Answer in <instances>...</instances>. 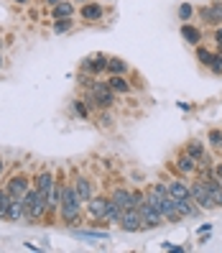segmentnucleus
Listing matches in <instances>:
<instances>
[{"label": "nucleus", "mask_w": 222, "mask_h": 253, "mask_svg": "<svg viewBox=\"0 0 222 253\" xmlns=\"http://www.w3.org/2000/svg\"><path fill=\"white\" fill-rule=\"evenodd\" d=\"M59 217H62V225L74 228V225H84V202L79 200V195L74 192L72 182H64L62 189V207H59Z\"/></svg>", "instance_id": "obj_1"}, {"label": "nucleus", "mask_w": 222, "mask_h": 253, "mask_svg": "<svg viewBox=\"0 0 222 253\" xmlns=\"http://www.w3.org/2000/svg\"><path fill=\"white\" fill-rule=\"evenodd\" d=\"M84 207H87V222L84 225L108 228L105 215H108V207H110V195H92V200H87Z\"/></svg>", "instance_id": "obj_2"}, {"label": "nucleus", "mask_w": 222, "mask_h": 253, "mask_svg": "<svg viewBox=\"0 0 222 253\" xmlns=\"http://www.w3.org/2000/svg\"><path fill=\"white\" fill-rule=\"evenodd\" d=\"M23 207H26V222H41L46 220V195L38 192L36 187H31L23 197Z\"/></svg>", "instance_id": "obj_3"}, {"label": "nucleus", "mask_w": 222, "mask_h": 253, "mask_svg": "<svg viewBox=\"0 0 222 253\" xmlns=\"http://www.w3.org/2000/svg\"><path fill=\"white\" fill-rule=\"evenodd\" d=\"M3 184H5V189H8L10 200H23L26 192L34 187V179H31L26 171H16V174H10Z\"/></svg>", "instance_id": "obj_4"}, {"label": "nucleus", "mask_w": 222, "mask_h": 253, "mask_svg": "<svg viewBox=\"0 0 222 253\" xmlns=\"http://www.w3.org/2000/svg\"><path fill=\"white\" fill-rule=\"evenodd\" d=\"M189 192H191V200H194L204 212L215 210V200H212L210 189H207V184L199 179V176H191V179H189Z\"/></svg>", "instance_id": "obj_5"}, {"label": "nucleus", "mask_w": 222, "mask_h": 253, "mask_svg": "<svg viewBox=\"0 0 222 253\" xmlns=\"http://www.w3.org/2000/svg\"><path fill=\"white\" fill-rule=\"evenodd\" d=\"M169 167H171V171H174L176 176H184V179H191V176L197 174V159H191V156L184 151V148H182V151L171 159Z\"/></svg>", "instance_id": "obj_6"}, {"label": "nucleus", "mask_w": 222, "mask_h": 253, "mask_svg": "<svg viewBox=\"0 0 222 253\" xmlns=\"http://www.w3.org/2000/svg\"><path fill=\"white\" fill-rule=\"evenodd\" d=\"M120 230L123 233H141V230H146L143 228V217H141V210L138 207H128V210H123V215H120Z\"/></svg>", "instance_id": "obj_7"}, {"label": "nucleus", "mask_w": 222, "mask_h": 253, "mask_svg": "<svg viewBox=\"0 0 222 253\" xmlns=\"http://www.w3.org/2000/svg\"><path fill=\"white\" fill-rule=\"evenodd\" d=\"M141 217H143V228L146 230H153V228H161V225H166V220H164V215H161L156 207L148 202V200H143L141 202Z\"/></svg>", "instance_id": "obj_8"}, {"label": "nucleus", "mask_w": 222, "mask_h": 253, "mask_svg": "<svg viewBox=\"0 0 222 253\" xmlns=\"http://www.w3.org/2000/svg\"><path fill=\"white\" fill-rule=\"evenodd\" d=\"M199 18H202V26H222V0H215L210 5H202L199 10Z\"/></svg>", "instance_id": "obj_9"}, {"label": "nucleus", "mask_w": 222, "mask_h": 253, "mask_svg": "<svg viewBox=\"0 0 222 253\" xmlns=\"http://www.w3.org/2000/svg\"><path fill=\"white\" fill-rule=\"evenodd\" d=\"M166 187H169V195L174 200H189L191 192H189V179H184V176H171V179H166Z\"/></svg>", "instance_id": "obj_10"}, {"label": "nucleus", "mask_w": 222, "mask_h": 253, "mask_svg": "<svg viewBox=\"0 0 222 253\" xmlns=\"http://www.w3.org/2000/svg\"><path fill=\"white\" fill-rule=\"evenodd\" d=\"M72 184H74V192L79 195V200H82V202L92 200V195H95V182H92L87 174H77V176L72 179Z\"/></svg>", "instance_id": "obj_11"}, {"label": "nucleus", "mask_w": 222, "mask_h": 253, "mask_svg": "<svg viewBox=\"0 0 222 253\" xmlns=\"http://www.w3.org/2000/svg\"><path fill=\"white\" fill-rule=\"evenodd\" d=\"M79 18L87 21V23H97V21L105 18V5L102 3H84L79 8Z\"/></svg>", "instance_id": "obj_12"}, {"label": "nucleus", "mask_w": 222, "mask_h": 253, "mask_svg": "<svg viewBox=\"0 0 222 253\" xmlns=\"http://www.w3.org/2000/svg\"><path fill=\"white\" fill-rule=\"evenodd\" d=\"M54 184H56V174H54L51 169H41V171L34 176V187H36L38 192H43V195H49V192L54 189Z\"/></svg>", "instance_id": "obj_13"}, {"label": "nucleus", "mask_w": 222, "mask_h": 253, "mask_svg": "<svg viewBox=\"0 0 222 253\" xmlns=\"http://www.w3.org/2000/svg\"><path fill=\"white\" fill-rule=\"evenodd\" d=\"M176 210H179V215H182L184 220H186V217H202V212H204L191 197H189V200H176Z\"/></svg>", "instance_id": "obj_14"}, {"label": "nucleus", "mask_w": 222, "mask_h": 253, "mask_svg": "<svg viewBox=\"0 0 222 253\" xmlns=\"http://www.w3.org/2000/svg\"><path fill=\"white\" fill-rule=\"evenodd\" d=\"M179 31H182V39H184L186 43H191V46H199V43H202V28L194 26L191 21H189V23H182Z\"/></svg>", "instance_id": "obj_15"}, {"label": "nucleus", "mask_w": 222, "mask_h": 253, "mask_svg": "<svg viewBox=\"0 0 222 253\" xmlns=\"http://www.w3.org/2000/svg\"><path fill=\"white\" fill-rule=\"evenodd\" d=\"M108 84L112 87L115 95H128V92H133V84L128 82L125 74H110V77H108Z\"/></svg>", "instance_id": "obj_16"}, {"label": "nucleus", "mask_w": 222, "mask_h": 253, "mask_svg": "<svg viewBox=\"0 0 222 253\" xmlns=\"http://www.w3.org/2000/svg\"><path fill=\"white\" fill-rule=\"evenodd\" d=\"M110 200L115 202V205H120L123 210H128V207H133V202H130V187H115L112 192H110Z\"/></svg>", "instance_id": "obj_17"}, {"label": "nucleus", "mask_w": 222, "mask_h": 253, "mask_svg": "<svg viewBox=\"0 0 222 253\" xmlns=\"http://www.w3.org/2000/svg\"><path fill=\"white\" fill-rule=\"evenodd\" d=\"M184 151H186L191 159H197V161H199V159L207 154V143H204V141H199V138H191V141H186Z\"/></svg>", "instance_id": "obj_18"}, {"label": "nucleus", "mask_w": 222, "mask_h": 253, "mask_svg": "<svg viewBox=\"0 0 222 253\" xmlns=\"http://www.w3.org/2000/svg\"><path fill=\"white\" fill-rule=\"evenodd\" d=\"M8 220H10V222H21V220H26V207H23V200H10V207H8Z\"/></svg>", "instance_id": "obj_19"}, {"label": "nucleus", "mask_w": 222, "mask_h": 253, "mask_svg": "<svg viewBox=\"0 0 222 253\" xmlns=\"http://www.w3.org/2000/svg\"><path fill=\"white\" fill-rule=\"evenodd\" d=\"M128 72H130V67H128L125 59H120V56H110L108 59V74H125L128 77Z\"/></svg>", "instance_id": "obj_20"}, {"label": "nucleus", "mask_w": 222, "mask_h": 253, "mask_svg": "<svg viewBox=\"0 0 222 253\" xmlns=\"http://www.w3.org/2000/svg\"><path fill=\"white\" fill-rule=\"evenodd\" d=\"M51 16H54L56 21H59V18H72V16H74V5L69 3V0H62L59 5L51 8Z\"/></svg>", "instance_id": "obj_21"}, {"label": "nucleus", "mask_w": 222, "mask_h": 253, "mask_svg": "<svg viewBox=\"0 0 222 253\" xmlns=\"http://www.w3.org/2000/svg\"><path fill=\"white\" fill-rule=\"evenodd\" d=\"M90 105L84 102V97H77V100H72V113L79 118V121H90V110H87Z\"/></svg>", "instance_id": "obj_22"}, {"label": "nucleus", "mask_w": 222, "mask_h": 253, "mask_svg": "<svg viewBox=\"0 0 222 253\" xmlns=\"http://www.w3.org/2000/svg\"><path fill=\"white\" fill-rule=\"evenodd\" d=\"M120 215H123V207H120V205H115V202L110 200V207H108L105 222H108V225H117V222H120Z\"/></svg>", "instance_id": "obj_23"}, {"label": "nucleus", "mask_w": 222, "mask_h": 253, "mask_svg": "<svg viewBox=\"0 0 222 253\" xmlns=\"http://www.w3.org/2000/svg\"><path fill=\"white\" fill-rule=\"evenodd\" d=\"M207 143H210L215 151L222 154V130L220 128H210V130H207Z\"/></svg>", "instance_id": "obj_24"}, {"label": "nucleus", "mask_w": 222, "mask_h": 253, "mask_svg": "<svg viewBox=\"0 0 222 253\" xmlns=\"http://www.w3.org/2000/svg\"><path fill=\"white\" fill-rule=\"evenodd\" d=\"M8 207H10V195L5 184H0V220H8Z\"/></svg>", "instance_id": "obj_25"}, {"label": "nucleus", "mask_w": 222, "mask_h": 253, "mask_svg": "<svg viewBox=\"0 0 222 253\" xmlns=\"http://www.w3.org/2000/svg\"><path fill=\"white\" fill-rule=\"evenodd\" d=\"M212 59H215V51H210L207 46H202V43H199V46H197V62H199L202 67H207V69H210Z\"/></svg>", "instance_id": "obj_26"}, {"label": "nucleus", "mask_w": 222, "mask_h": 253, "mask_svg": "<svg viewBox=\"0 0 222 253\" xmlns=\"http://www.w3.org/2000/svg\"><path fill=\"white\" fill-rule=\"evenodd\" d=\"M97 126H100V128H105V130H110V128L115 126L112 113H110V110H97Z\"/></svg>", "instance_id": "obj_27"}, {"label": "nucleus", "mask_w": 222, "mask_h": 253, "mask_svg": "<svg viewBox=\"0 0 222 253\" xmlns=\"http://www.w3.org/2000/svg\"><path fill=\"white\" fill-rule=\"evenodd\" d=\"M179 18H182V23H189L191 18H194V5H191V3H182L179 5Z\"/></svg>", "instance_id": "obj_28"}, {"label": "nucleus", "mask_w": 222, "mask_h": 253, "mask_svg": "<svg viewBox=\"0 0 222 253\" xmlns=\"http://www.w3.org/2000/svg\"><path fill=\"white\" fill-rule=\"evenodd\" d=\"M72 26H74V18H59V21H54V34H64Z\"/></svg>", "instance_id": "obj_29"}, {"label": "nucleus", "mask_w": 222, "mask_h": 253, "mask_svg": "<svg viewBox=\"0 0 222 253\" xmlns=\"http://www.w3.org/2000/svg\"><path fill=\"white\" fill-rule=\"evenodd\" d=\"M143 200H146V189H130V202H133V207H141Z\"/></svg>", "instance_id": "obj_30"}, {"label": "nucleus", "mask_w": 222, "mask_h": 253, "mask_svg": "<svg viewBox=\"0 0 222 253\" xmlns=\"http://www.w3.org/2000/svg\"><path fill=\"white\" fill-rule=\"evenodd\" d=\"M210 72H212V74H217V77H222V54H220V51H217V54H215V59H212Z\"/></svg>", "instance_id": "obj_31"}, {"label": "nucleus", "mask_w": 222, "mask_h": 253, "mask_svg": "<svg viewBox=\"0 0 222 253\" xmlns=\"http://www.w3.org/2000/svg\"><path fill=\"white\" fill-rule=\"evenodd\" d=\"M82 238H95V241H100V238H108V230H79Z\"/></svg>", "instance_id": "obj_32"}, {"label": "nucleus", "mask_w": 222, "mask_h": 253, "mask_svg": "<svg viewBox=\"0 0 222 253\" xmlns=\"http://www.w3.org/2000/svg\"><path fill=\"white\" fill-rule=\"evenodd\" d=\"M215 43H222V26H215V34H212Z\"/></svg>", "instance_id": "obj_33"}, {"label": "nucleus", "mask_w": 222, "mask_h": 253, "mask_svg": "<svg viewBox=\"0 0 222 253\" xmlns=\"http://www.w3.org/2000/svg\"><path fill=\"white\" fill-rule=\"evenodd\" d=\"M212 171H215V176H217V179H222V161H215Z\"/></svg>", "instance_id": "obj_34"}, {"label": "nucleus", "mask_w": 222, "mask_h": 253, "mask_svg": "<svg viewBox=\"0 0 222 253\" xmlns=\"http://www.w3.org/2000/svg\"><path fill=\"white\" fill-rule=\"evenodd\" d=\"M3 171H5V161H3V156H0V176H3Z\"/></svg>", "instance_id": "obj_35"}, {"label": "nucleus", "mask_w": 222, "mask_h": 253, "mask_svg": "<svg viewBox=\"0 0 222 253\" xmlns=\"http://www.w3.org/2000/svg\"><path fill=\"white\" fill-rule=\"evenodd\" d=\"M59 3H62V0H46V5H51V8H54V5H59Z\"/></svg>", "instance_id": "obj_36"}, {"label": "nucleus", "mask_w": 222, "mask_h": 253, "mask_svg": "<svg viewBox=\"0 0 222 253\" xmlns=\"http://www.w3.org/2000/svg\"><path fill=\"white\" fill-rule=\"evenodd\" d=\"M13 3H21V5H26V3H28V0H13Z\"/></svg>", "instance_id": "obj_37"}, {"label": "nucleus", "mask_w": 222, "mask_h": 253, "mask_svg": "<svg viewBox=\"0 0 222 253\" xmlns=\"http://www.w3.org/2000/svg\"><path fill=\"white\" fill-rule=\"evenodd\" d=\"M0 67H3V54H0Z\"/></svg>", "instance_id": "obj_38"}]
</instances>
